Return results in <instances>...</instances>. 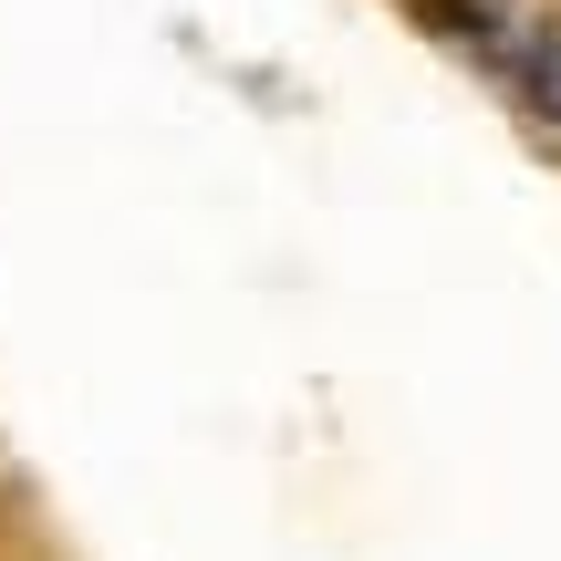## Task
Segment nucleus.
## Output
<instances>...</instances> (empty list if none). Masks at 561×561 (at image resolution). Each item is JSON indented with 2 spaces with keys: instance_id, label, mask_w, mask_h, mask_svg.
I'll list each match as a JSON object with an SVG mask.
<instances>
[{
  "instance_id": "obj_1",
  "label": "nucleus",
  "mask_w": 561,
  "mask_h": 561,
  "mask_svg": "<svg viewBox=\"0 0 561 561\" xmlns=\"http://www.w3.org/2000/svg\"><path fill=\"white\" fill-rule=\"evenodd\" d=\"M489 62H500L510 104L561 146V21H489Z\"/></svg>"
}]
</instances>
